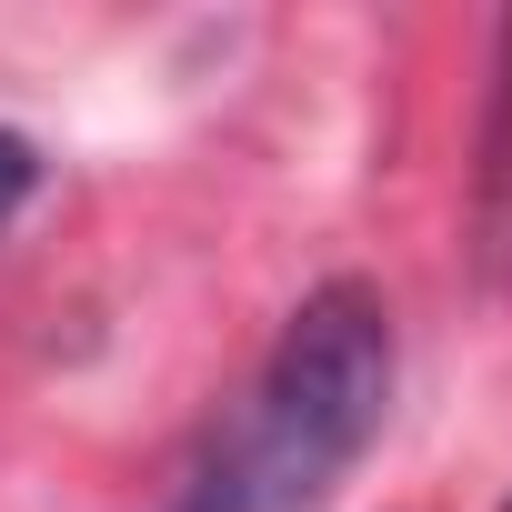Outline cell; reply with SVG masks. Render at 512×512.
I'll list each match as a JSON object with an SVG mask.
<instances>
[{"mask_svg":"<svg viewBox=\"0 0 512 512\" xmlns=\"http://www.w3.org/2000/svg\"><path fill=\"white\" fill-rule=\"evenodd\" d=\"M392 312L372 282H322L262 352L241 412L201 442L171 512H322L392 412Z\"/></svg>","mask_w":512,"mask_h":512,"instance_id":"6da1fadb","label":"cell"},{"mask_svg":"<svg viewBox=\"0 0 512 512\" xmlns=\"http://www.w3.org/2000/svg\"><path fill=\"white\" fill-rule=\"evenodd\" d=\"M31 181H41V151H31L21 131H0V221H11V211L31 201Z\"/></svg>","mask_w":512,"mask_h":512,"instance_id":"7a4b0ae2","label":"cell"},{"mask_svg":"<svg viewBox=\"0 0 512 512\" xmlns=\"http://www.w3.org/2000/svg\"><path fill=\"white\" fill-rule=\"evenodd\" d=\"M502 512H512V502H502Z\"/></svg>","mask_w":512,"mask_h":512,"instance_id":"3957f363","label":"cell"}]
</instances>
